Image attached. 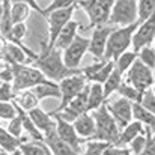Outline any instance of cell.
Here are the masks:
<instances>
[{"label":"cell","mask_w":155,"mask_h":155,"mask_svg":"<svg viewBox=\"0 0 155 155\" xmlns=\"http://www.w3.org/2000/svg\"><path fill=\"white\" fill-rule=\"evenodd\" d=\"M91 45V39L84 38V36H77L75 41L63 51V62L69 69H78L83 56L89 50Z\"/></svg>","instance_id":"obj_10"},{"label":"cell","mask_w":155,"mask_h":155,"mask_svg":"<svg viewBox=\"0 0 155 155\" xmlns=\"http://www.w3.org/2000/svg\"><path fill=\"white\" fill-rule=\"evenodd\" d=\"M119 95L122 97V98H125V100H128V101H131L133 104H139L140 103V100H142V95L143 94H140L137 89H134L131 84H128L127 81L125 83H122L120 84V87H119Z\"/></svg>","instance_id":"obj_33"},{"label":"cell","mask_w":155,"mask_h":155,"mask_svg":"<svg viewBox=\"0 0 155 155\" xmlns=\"http://www.w3.org/2000/svg\"><path fill=\"white\" fill-rule=\"evenodd\" d=\"M113 145L100 140H91L86 145V155H104Z\"/></svg>","instance_id":"obj_35"},{"label":"cell","mask_w":155,"mask_h":155,"mask_svg":"<svg viewBox=\"0 0 155 155\" xmlns=\"http://www.w3.org/2000/svg\"><path fill=\"white\" fill-rule=\"evenodd\" d=\"M38 103H39V100H38V97L33 94L32 89L23 91V92L17 94V95H15V100H14V104H15L17 107H20L23 111H26V113H30L32 110L38 108Z\"/></svg>","instance_id":"obj_22"},{"label":"cell","mask_w":155,"mask_h":155,"mask_svg":"<svg viewBox=\"0 0 155 155\" xmlns=\"http://www.w3.org/2000/svg\"><path fill=\"white\" fill-rule=\"evenodd\" d=\"M92 116L95 119V125H97V131L92 140H100V142H107L111 145H117L119 142V136H120V130L116 124V120L113 119V116L110 114L107 104L101 105L98 110L92 111Z\"/></svg>","instance_id":"obj_3"},{"label":"cell","mask_w":155,"mask_h":155,"mask_svg":"<svg viewBox=\"0 0 155 155\" xmlns=\"http://www.w3.org/2000/svg\"><path fill=\"white\" fill-rule=\"evenodd\" d=\"M0 155H12V154H8V152H5V151L0 149Z\"/></svg>","instance_id":"obj_46"},{"label":"cell","mask_w":155,"mask_h":155,"mask_svg":"<svg viewBox=\"0 0 155 155\" xmlns=\"http://www.w3.org/2000/svg\"><path fill=\"white\" fill-rule=\"evenodd\" d=\"M20 146H21V140L15 139L6 128L0 127V149L8 154H14L20 149Z\"/></svg>","instance_id":"obj_25"},{"label":"cell","mask_w":155,"mask_h":155,"mask_svg":"<svg viewBox=\"0 0 155 155\" xmlns=\"http://www.w3.org/2000/svg\"><path fill=\"white\" fill-rule=\"evenodd\" d=\"M122 74L114 68V71L111 72V75L107 78V81L103 84V89H104V95H105V100L113 94V92H117L120 84H122Z\"/></svg>","instance_id":"obj_29"},{"label":"cell","mask_w":155,"mask_h":155,"mask_svg":"<svg viewBox=\"0 0 155 155\" xmlns=\"http://www.w3.org/2000/svg\"><path fill=\"white\" fill-rule=\"evenodd\" d=\"M127 83L137 89L140 94H145L155 84V74L146 65H143L139 59L134 62L131 69L127 72Z\"/></svg>","instance_id":"obj_7"},{"label":"cell","mask_w":155,"mask_h":155,"mask_svg":"<svg viewBox=\"0 0 155 155\" xmlns=\"http://www.w3.org/2000/svg\"><path fill=\"white\" fill-rule=\"evenodd\" d=\"M30 14L29 2H11V17L14 24L24 23Z\"/></svg>","instance_id":"obj_26"},{"label":"cell","mask_w":155,"mask_h":155,"mask_svg":"<svg viewBox=\"0 0 155 155\" xmlns=\"http://www.w3.org/2000/svg\"><path fill=\"white\" fill-rule=\"evenodd\" d=\"M74 128L78 134L80 139H94L95 136V131H97V125H95V119L92 116V113H84L81 114L74 124Z\"/></svg>","instance_id":"obj_18"},{"label":"cell","mask_w":155,"mask_h":155,"mask_svg":"<svg viewBox=\"0 0 155 155\" xmlns=\"http://www.w3.org/2000/svg\"><path fill=\"white\" fill-rule=\"evenodd\" d=\"M104 104H105V95H104L103 84L92 83L89 91V100H87V113L98 110Z\"/></svg>","instance_id":"obj_23"},{"label":"cell","mask_w":155,"mask_h":155,"mask_svg":"<svg viewBox=\"0 0 155 155\" xmlns=\"http://www.w3.org/2000/svg\"><path fill=\"white\" fill-rule=\"evenodd\" d=\"M139 104H140L145 110H148L149 113L155 114V94L152 92V89L146 91V92L142 95V100H140Z\"/></svg>","instance_id":"obj_39"},{"label":"cell","mask_w":155,"mask_h":155,"mask_svg":"<svg viewBox=\"0 0 155 155\" xmlns=\"http://www.w3.org/2000/svg\"><path fill=\"white\" fill-rule=\"evenodd\" d=\"M59 86H60V94H62L60 104H59V107H57L54 111H51V113H59V111H62L63 108H66L68 104L84 91V87L87 86V80L84 78L83 74H75V75H71V77L65 78L63 81H60Z\"/></svg>","instance_id":"obj_8"},{"label":"cell","mask_w":155,"mask_h":155,"mask_svg":"<svg viewBox=\"0 0 155 155\" xmlns=\"http://www.w3.org/2000/svg\"><path fill=\"white\" fill-rule=\"evenodd\" d=\"M33 66L38 68L42 75L50 80V81H63L65 78L75 75V74H81V69H69L65 62H63V51L54 48L51 51L44 53L41 56H38V59L33 62Z\"/></svg>","instance_id":"obj_1"},{"label":"cell","mask_w":155,"mask_h":155,"mask_svg":"<svg viewBox=\"0 0 155 155\" xmlns=\"http://www.w3.org/2000/svg\"><path fill=\"white\" fill-rule=\"evenodd\" d=\"M26 33H27V27H26V24H24V23L14 24V27H12V30H11V33L8 35V38H6V39H8L9 42H12V44L20 45V44H21V41L24 39Z\"/></svg>","instance_id":"obj_36"},{"label":"cell","mask_w":155,"mask_h":155,"mask_svg":"<svg viewBox=\"0 0 155 155\" xmlns=\"http://www.w3.org/2000/svg\"><path fill=\"white\" fill-rule=\"evenodd\" d=\"M2 17H3V2H0V21H2Z\"/></svg>","instance_id":"obj_45"},{"label":"cell","mask_w":155,"mask_h":155,"mask_svg":"<svg viewBox=\"0 0 155 155\" xmlns=\"http://www.w3.org/2000/svg\"><path fill=\"white\" fill-rule=\"evenodd\" d=\"M78 29H80V23L78 21H69L66 24V27L62 30V33L59 35L54 48H57L60 51H65L75 41V38L78 36Z\"/></svg>","instance_id":"obj_19"},{"label":"cell","mask_w":155,"mask_h":155,"mask_svg":"<svg viewBox=\"0 0 155 155\" xmlns=\"http://www.w3.org/2000/svg\"><path fill=\"white\" fill-rule=\"evenodd\" d=\"M18 151L21 152V155H53L45 142H33V140L21 143Z\"/></svg>","instance_id":"obj_27"},{"label":"cell","mask_w":155,"mask_h":155,"mask_svg":"<svg viewBox=\"0 0 155 155\" xmlns=\"http://www.w3.org/2000/svg\"><path fill=\"white\" fill-rule=\"evenodd\" d=\"M33 94L38 97V100H45V98H62V94H60V86L59 83H54L50 80H44L41 84H38L36 87L32 89Z\"/></svg>","instance_id":"obj_21"},{"label":"cell","mask_w":155,"mask_h":155,"mask_svg":"<svg viewBox=\"0 0 155 155\" xmlns=\"http://www.w3.org/2000/svg\"><path fill=\"white\" fill-rule=\"evenodd\" d=\"M80 8L84 9V12L89 17V27H101L110 21L111 9L114 2L111 0H89V2H77Z\"/></svg>","instance_id":"obj_6"},{"label":"cell","mask_w":155,"mask_h":155,"mask_svg":"<svg viewBox=\"0 0 155 155\" xmlns=\"http://www.w3.org/2000/svg\"><path fill=\"white\" fill-rule=\"evenodd\" d=\"M0 80H2L3 83H11V84H12V81H14V69H12V66H11L9 63H6V62H5V66L0 69Z\"/></svg>","instance_id":"obj_41"},{"label":"cell","mask_w":155,"mask_h":155,"mask_svg":"<svg viewBox=\"0 0 155 155\" xmlns=\"http://www.w3.org/2000/svg\"><path fill=\"white\" fill-rule=\"evenodd\" d=\"M139 27V23L127 27L114 29L113 33L108 38L107 48L104 54V60L107 62H116L124 53H127L128 47H133V36Z\"/></svg>","instance_id":"obj_2"},{"label":"cell","mask_w":155,"mask_h":155,"mask_svg":"<svg viewBox=\"0 0 155 155\" xmlns=\"http://www.w3.org/2000/svg\"><path fill=\"white\" fill-rule=\"evenodd\" d=\"M53 117L56 119V133H57V136H59L65 143H68L74 151H77L78 154H81V148H80V146H81V143H83V139L78 137V134H77L74 125L65 122V120L60 119L59 116H53Z\"/></svg>","instance_id":"obj_15"},{"label":"cell","mask_w":155,"mask_h":155,"mask_svg":"<svg viewBox=\"0 0 155 155\" xmlns=\"http://www.w3.org/2000/svg\"><path fill=\"white\" fill-rule=\"evenodd\" d=\"M12 155H21V152H20V151H17V152H14Z\"/></svg>","instance_id":"obj_47"},{"label":"cell","mask_w":155,"mask_h":155,"mask_svg":"<svg viewBox=\"0 0 155 155\" xmlns=\"http://www.w3.org/2000/svg\"><path fill=\"white\" fill-rule=\"evenodd\" d=\"M152 92H154V94H155V84H154V87H152Z\"/></svg>","instance_id":"obj_48"},{"label":"cell","mask_w":155,"mask_h":155,"mask_svg":"<svg viewBox=\"0 0 155 155\" xmlns=\"http://www.w3.org/2000/svg\"><path fill=\"white\" fill-rule=\"evenodd\" d=\"M2 84H3V81H2V80H0V86H2Z\"/></svg>","instance_id":"obj_49"},{"label":"cell","mask_w":155,"mask_h":155,"mask_svg":"<svg viewBox=\"0 0 155 155\" xmlns=\"http://www.w3.org/2000/svg\"><path fill=\"white\" fill-rule=\"evenodd\" d=\"M21 116H23V127H24V131L27 133L29 139H32L33 142H44V134L36 128V125L32 122L29 114L21 110Z\"/></svg>","instance_id":"obj_30"},{"label":"cell","mask_w":155,"mask_h":155,"mask_svg":"<svg viewBox=\"0 0 155 155\" xmlns=\"http://www.w3.org/2000/svg\"><path fill=\"white\" fill-rule=\"evenodd\" d=\"M154 42H155V41H154ZM154 47H155V45H154Z\"/></svg>","instance_id":"obj_50"},{"label":"cell","mask_w":155,"mask_h":155,"mask_svg":"<svg viewBox=\"0 0 155 155\" xmlns=\"http://www.w3.org/2000/svg\"><path fill=\"white\" fill-rule=\"evenodd\" d=\"M104 155H131L130 148H120V146H111Z\"/></svg>","instance_id":"obj_43"},{"label":"cell","mask_w":155,"mask_h":155,"mask_svg":"<svg viewBox=\"0 0 155 155\" xmlns=\"http://www.w3.org/2000/svg\"><path fill=\"white\" fill-rule=\"evenodd\" d=\"M18 111L14 103H0V119L5 120H12L14 117H17Z\"/></svg>","instance_id":"obj_38"},{"label":"cell","mask_w":155,"mask_h":155,"mask_svg":"<svg viewBox=\"0 0 155 155\" xmlns=\"http://www.w3.org/2000/svg\"><path fill=\"white\" fill-rule=\"evenodd\" d=\"M17 107V105H15ZM17 111H18V114H17V117H14L12 120H9V125H8V131L15 137V139H18V140H23L21 139V134H23V131H24V127H23V116H21V108L20 107H17Z\"/></svg>","instance_id":"obj_34"},{"label":"cell","mask_w":155,"mask_h":155,"mask_svg":"<svg viewBox=\"0 0 155 155\" xmlns=\"http://www.w3.org/2000/svg\"><path fill=\"white\" fill-rule=\"evenodd\" d=\"M146 134H148V145L140 155H155V139L152 137V133L148 128H146Z\"/></svg>","instance_id":"obj_42"},{"label":"cell","mask_w":155,"mask_h":155,"mask_svg":"<svg viewBox=\"0 0 155 155\" xmlns=\"http://www.w3.org/2000/svg\"><path fill=\"white\" fill-rule=\"evenodd\" d=\"M155 14V0H139L137 2V23L148 21Z\"/></svg>","instance_id":"obj_28"},{"label":"cell","mask_w":155,"mask_h":155,"mask_svg":"<svg viewBox=\"0 0 155 155\" xmlns=\"http://www.w3.org/2000/svg\"><path fill=\"white\" fill-rule=\"evenodd\" d=\"M8 44H9V41H8L5 36H0V59L5 56L6 48H8Z\"/></svg>","instance_id":"obj_44"},{"label":"cell","mask_w":155,"mask_h":155,"mask_svg":"<svg viewBox=\"0 0 155 155\" xmlns=\"http://www.w3.org/2000/svg\"><path fill=\"white\" fill-rule=\"evenodd\" d=\"M44 142H45V145L48 146V149L51 151L53 155H81V154H78L77 151H74L68 143H65V142L57 136L56 130L44 136Z\"/></svg>","instance_id":"obj_17"},{"label":"cell","mask_w":155,"mask_h":155,"mask_svg":"<svg viewBox=\"0 0 155 155\" xmlns=\"http://www.w3.org/2000/svg\"><path fill=\"white\" fill-rule=\"evenodd\" d=\"M133 116H134V120H139L140 124L145 125V128H148L152 134H155V114L149 113L140 104L136 103L133 104Z\"/></svg>","instance_id":"obj_24"},{"label":"cell","mask_w":155,"mask_h":155,"mask_svg":"<svg viewBox=\"0 0 155 155\" xmlns=\"http://www.w3.org/2000/svg\"><path fill=\"white\" fill-rule=\"evenodd\" d=\"M14 69V81H12V89L17 94L23 91H29L41 84L45 77L42 72L35 68L33 65H11Z\"/></svg>","instance_id":"obj_4"},{"label":"cell","mask_w":155,"mask_h":155,"mask_svg":"<svg viewBox=\"0 0 155 155\" xmlns=\"http://www.w3.org/2000/svg\"><path fill=\"white\" fill-rule=\"evenodd\" d=\"M155 41V14L145 23L139 24L134 36H133V51L139 54L140 50L149 47Z\"/></svg>","instance_id":"obj_12"},{"label":"cell","mask_w":155,"mask_h":155,"mask_svg":"<svg viewBox=\"0 0 155 155\" xmlns=\"http://www.w3.org/2000/svg\"><path fill=\"white\" fill-rule=\"evenodd\" d=\"M15 92L11 83H3L0 86V103H14Z\"/></svg>","instance_id":"obj_40"},{"label":"cell","mask_w":155,"mask_h":155,"mask_svg":"<svg viewBox=\"0 0 155 155\" xmlns=\"http://www.w3.org/2000/svg\"><path fill=\"white\" fill-rule=\"evenodd\" d=\"M107 108L110 111V114L113 116V119L116 120L119 130L122 131L125 127H128L133 120H134V116H133V103L125 100V98H117L114 100L113 103L107 104Z\"/></svg>","instance_id":"obj_11"},{"label":"cell","mask_w":155,"mask_h":155,"mask_svg":"<svg viewBox=\"0 0 155 155\" xmlns=\"http://www.w3.org/2000/svg\"><path fill=\"white\" fill-rule=\"evenodd\" d=\"M113 27L111 26H101V27H95L92 38H91V45H89V53L98 59V60H104V54H105V48H107V42L110 35L113 33Z\"/></svg>","instance_id":"obj_14"},{"label":"cell","mask_w":155,"mask_h":155,"mask_svg":"<svg viewBox=\"0 0 155 155\" xmlns=\"http://www.w3.org/2000/svg\"><path fill=\"white\" fill-rule=\"evenodd\" d=\"M146 145H148V134H146V131H145V134H140L139 137H136V139L130 143V151H131V154L140 155L145 151Z\"/></svg>","instance_id":"obj_37"},{"label":"cell","mask_w":155,"mask_h":155,"mask_svg":"<svg viewBox=\"0 0 155 155\" xmlns=\"http://www.w3.org/2000/svg\"><path fill=\"white\" fill-rule=\"evenodd\" d=\"M77 6L78 5L75 2L72 6H69L66 9H62V11H57V12H53V14H50L47 17V23H48V41H47V45H45V48L42 50L41 54L54 50V45H56V41H57L59 35L66 27V24L71 21L72 14H74V11H75Z\"/></svg>","instance_id":"obj_5"},{"label":"cell","mask_w":155,"mask_h":155,"mask_svg":"<svg viewBox=\"0 0 155 155\" xmlns=\"http://www.w3.org/2000/svg\"><path fill=\"white\" fill-rule=\"evenodd\" d=\"M136 23H137V2L136 0L114 2L108 24L127 27V26H133Z\"/></svg>","instance_id":"obj_9"},{"label":"cell","mask_w":155,"mask_h":155,"mask_svg":"<svg viewBox=\"0 0 155 155\" xmlns=\"http://www.w3.org/2000/svg\"><path fill=\"white\" fill-rule=\"evenodd\" d=\"M114 68H116L114 62L100 60L97 63H92V65H87L86 68H83L81 69V74L84 75V78L87 81L104 84L107 81V78L111 75V72L114 71Z\"/></svg>","instance_id":"obj_13"},{"label":"cell","mask_w":155,"mask_h":155,"mask_svg":"<svg viewBox=\"0 0 155 155\" xmlns=\"http://www.w3.org/2000/svg\"><path fill=\"white\" fill-rule=\"evenodd\" d=\"M29 117L32 119V122L36 125V128L45 136L48 133H51L56 130V119H53L51 114L45 113L44 110H41L39 107L32 110L30 113H27Z\"/></svg>","instance_id":"obj_16"},{"label":"cell","mask_w":155,"mask_h":155,"mask_svg":"<svg viewBox=\"0 0 155 155\" xmlns=\"http://www.w3.org/2000/svg\"><path fill=\"white\" fill-rule=\"evenodd\" d=\"M137 60V54L134 51H127L124 53L116 62H114V65H116V69L124 75L125 72H128L130 69H131V66L134 65V62Z\"/></svg>","instance_id":"obj_32"},{"label":"cell","mask_w":155,"mask_h":155,"mask_svg":"<svg viewBox=\"0 0 155 155\" xmlns=\"http://www.w3.org/2000/svg\"><path fill=\"white\" fill-rule=\"evenodd\" d=\"M12 27H14V23H12V17H11V2H3V17H2V21H0L2 36L8 38Z\"/></svg>","instance_id":"obj_31"},{"label":"cell","mask_w":155,"mask_h":155,"mask_svg":"<svg viewBox=\"0 0 155 155\" xmlns=\"http://www.w3.org/2000/svg\"><path fill=\"white\" fill-rule=\"evenodd\" d=\"M146 128L143 124H140L139 120H133L128 127H125L122 131H120V136H119V142L116 146H120L124 148L125 145H130L136 137H139L140 134H145Z\"/></svg>","instance_id":"obj_20"}]
</instances>
